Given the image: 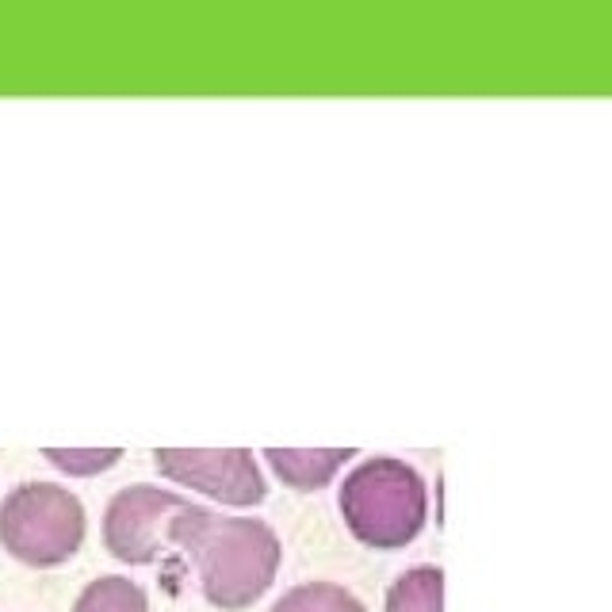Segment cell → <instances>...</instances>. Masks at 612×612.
<instances>
[{
    "mask_svg": "<svg viewBox=\"0 0 612 612\" xmlns=\"http://www.w3.org/2000/svg\"><path fill=\"white\" fill-rule=\"evenodd\" d=\"M153 463L165 479L199 490L222 505H261L268 486L249 448H157Z\"/></svg>",
    "mask_w": 612,
    "mask_h": 612,
    "instance_id": "277c9868",
    "label": "cell"
},
{
    "mask_svg": "<svg viewBox=\"0 0 612 612\" xmlns=\"http://www.w3.org/2000/svg\"><path fill=\"white\" fill-rule=\"evenodd\" d=\"M184 498L157 486H127L119 490L104 509V547L119 563L150 567L161 555L165 521L176 509H184Z\"/></svg>",
    "mask_w": 612,
    "mask_h": 612,
    "instance_id": "5b68a950",
    "label": "cell"
},
{
    "mask_svg": "<svg viewBox=\"0 0 612 612\" xmlns=\"http://www.w3.org/2000/svg\"><path fill=\"white\" fill-rule=\"evenodd\" d=\"M268 612H364V605L345 586L333 582H306L287 590Z\"/></svg>",
    "mask_w": 612,
    "mask_h": 612,
    "instance_id": "9c48e42d",
    "label": "cell"
},
{
    "mask_svg": "<svg viewBox=\"0 0 612 612\" xmlns=\"http://www.w3.org/2000/svg\"><path fill=\"white\" fill-rule=\"evenodd\" d=\"M0 544L27 567H58L85 544V505L58 482H20L0 502Z\"/></svg>",
    "mask_w": 612,
    "mask_h": 612,
    "instance_id": "3957f363",
    "label": "cell"
},
{
    "mask_svg": "<svg viewBox=\"0 0 612 612\" xmlns=\"http://www.w3.org/2000/svg\"><path fill=\"white\" fill-rule=\"evenodd\" d=\"M387 612H444V570H406L387 590Z\"/></svg>",
    "mask_w": 612,
    "mask_h": 612,
    "instance_id": "52a82bcc",
    "label": "cell"
},
{
    "mask_svg": "<svg viewBox=\"0 0 612 612\" xmlns=\"http://www.w3.org/2000/svg\"><path fill=\"white\" fill-rule=\"evenodd\" d=\"M73 612H150V597L131 578L108 574L88 582L81 597L73 601Z\"/></svg>",
    "mask_w": 612,
    "mask_h": 612,
    "instance_id": "ba28073f",
    "label": "cell"
},
{
    "mask_svg": "<svg viewBox=\"0 0 612 612\" xmlns=\"http://www.w3.org/2000/svg\"><path fill=\"white\" fill-rule=\"evenodd\" d=\"M43 456L66 475H100L119 463V448H43Z\"/></svg>",
    "mask_w": 612,
    "mask_h": 612,
    "instance_id": "30bf717a",
    "label": "cell"
},
{
    "mask_svg": "<svg viewBox=\"0 0 612 612\" xmlns=\"http://www.w3.org/2000/svg\"><path fill=\"white\" fill-rule=\"evenodd\" d=\"M165 536L196 563L199 590L222 612L249 609L276 582L284 559L280 536L264 521L219 517L215 509L184 505L165 521Z\"/></svg>",
    "mask_w": 612,
    "mask_h": 612,
    "instance_id": "6da1fadb",
    "label": "cell"
},
{
    "mask_svg": "<svg viewBox=\"0 0 612 612\" xmlns=\"http://www.w3.org/2000/svg\"><path fill=\"white\" fill-rule=\"evenodd\" d=\"M352 456H356L352 448H268L264 452V459L276 471V479L295 486V490H318V486H326L341 471V463Z\"/></svg>",
    "mask_w": 612,
    "mask_h": 612,
    "instance_id": "8992f818",
    "label": "cell"
},
{
    "mask_svg": "<svg viewBox=\"0 0 612 612\" xmlns=\"http://www.w3.org/2000/svg\"><path fill=\"white\" fill-rule=\"evenodd\" d=\"M341 517L352 536L375 551L406 547L429 517L425 479L394 456L364 459L341 482Z\"/></svg>",
    "mask_w": 612,
    "mask_h": 612,
    "instance_id": "7a4b0ae2",
    "label": "cell"
}]
</instances>
